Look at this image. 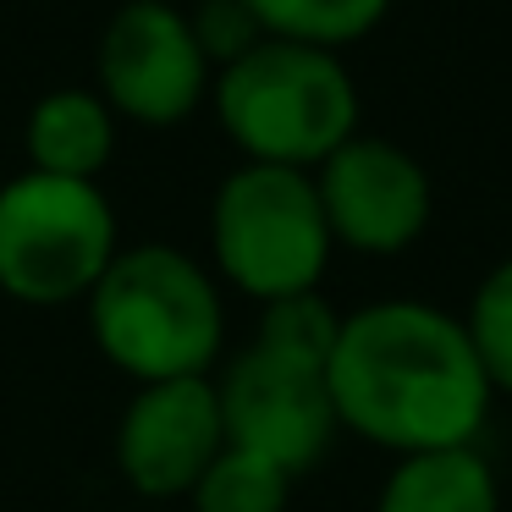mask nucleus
Segmentation results:
<instances>
[{
	"mask_svg": "<svg viewBox=\"0 0 512 512\" xmlns=\"http://www.w3.org/2000/svg\"><path fill=\"white\" fill-rule=\"evenodd\" d=\"M243 6L254 12L265 39L331 50V56L369 39L391 12V0H243Z\"/></svg>",
	"mask_w": 512,
	"mask_h": 512,
	"instance_id": "nucleus-12",
	"label": "nucleus"
},
{
	"mask_svg": "<svg viewBox=\"0 0 512 512\" xmlns=\"http://www.w3.org/2000/svg\"><path fill=\"white\" fill-rule=\"evenodd\" d=\"M463 331L474 342L485 380L496 397H512V254L479 276V287L468 292V314Z\"/></svg>",
	"mask_w": 512,
	"mask_h": 512,
	"instance_id": "nucleus-14",
	"label": "nucleus"
},
{
	"mask_svg": "<svg viewBox=\"0 0 512 512\" xmlns=\"http://www.w3.org/2000/svg\"><path fill=\"white\" fill-rule=\"evenodd\" d=\"M331 254L336 243L314 193V171L243 160L221 177L210 199V259L226 287L254 303L320 292Z\"/></svg>",
	"mask_w": 512,
	"mask_h": 512,
	"instance_id": "nucleus-4",
	"label": "nucleus"
},
{
	"mask_svg": "<svg viewBox=\"0 0 512 512\" xmlns=\"http://www.w3.org/2000/svg\"><path fill=\"white\" fill-rule=\"evenodd\" d=\"M375 512H501V479L479 446L397 457L380 479Z\"/></svg>",
	"mask_w": 512,
	"mask_h": 512,
	"instance_id": "nucleus-11",
	"label": "nucleus"
},
{
	"mask_svg": "<svg viewBox=\"0 0 512 512\" xmlns=\"http://www.w3.org/2000/svg\"><path fill=\"white\" fill-rule=\"evenodd\" d=\"M210 105L243 160L314 171L358 133V83L342 56L259 39L215 72Z\"/></svg>",
	"mask_w": 512,
	"mask_h": 512,
	"instance_id": "nucleus-3",
	"label": "nucleus"
},
{
	"mask_svg": "<svg viewBox=\"0 0 512 512\" xmlns=\"http://www.w3.org/2000/svg\"><path fill=\"white\" fill-rule=\"evenodd\" d=\"M122 254L100 182L17 171L0 182V292L28 309H61L94 292Z\"/></svg>",
	"mask_w": 512,
	"mask_h": 512,
	"instance_id": "nucleus-5",
	"label": "nucleus"
},
{
	"mask_svg": "<svg viewBox=\"0 0 512 512\" xmlns=\"http://www.w3.org/2000/svg\"><path fill=\"white\" fill-rule=\"evenodd\" d=\"M325 386L336 424L391 457L479 446L496 402L463 314L424 298H380L342 314Z\"/></svg>",
	"mask_w": 512,
	"mask_h": 512,
	"instance_id": "nucleus-1",
	"label": "nucleus"
},
{
	"mask_svg": "<svg viewBox=\"0 0 512 512\" xmlns=\"http://www.w3.org/2000/svg\"><path fill=\"white\" fill-rule=\"evenodd\" d=\"M188 501H193V512H287L292 474L259 452L221 446V457L199 474Z\"/></svg>",
	"mask_w": 512,
	"mask_h": 512,
	"instance_id": "nucleus-13",
	"label": "nucleus"
},
{
	"mask_svg": "<svg viewBox=\"0 0 512 512\" xmlns=\"http://www.w3.org/2000/svg\"><path fill=\"white\" fill-rule=\"evenodd\" d=\"M336 331H342V314L320 298V292H292V298L259 303V347H276L287 358H303V364H331Z\"/></svg>",
	"mask_w": 512,
	"mask_h": 512,
	"instance_id": "nucleus-15",
	"label": "nucleus"
},
{
	"mask_svg": "<svg viewBox=\"0 0 512 512\" xmlns=\"http://www.w3.org/2000/svg\"><path fill=\"white\" fill-rule=\"evenodd\" d=\"M83 303L105 364L133 375L138 386L210 375L221 358V287L199 259L171 243L122 248Z\"/></svg>",
	"mask_w": 512,
	"mask_h": 512,
	"instance_id": "nucleus-2",
	"label": "nucleus"
},
{
	"mask_svg": "<svg viewBox=\"0 0 512 512\" xmlns=\"http://www.w3.org/2000/svg\"><path fill=\"white\" fill-rule=\"evenodd\" d=\"M226 419L221 391L210 375L188 380H149L133 391L116 424V468L149 501L188 496L199 474L221 457Z\"/></svg>",
	"mask_w": 512,
	"mask_h": 512,
	"instance_id": "nucleus-9",
	"label": "nucleus"
},
{
	"mask_svg": "<svg viewBox=\"0 0 512 512\" xmlns=\"http://www.w3.org/2000/svg\"><path fill=\"white\" fill-rule=\"evenodd\" d=\"M215 67L193 39L188 12L171 0H127L105 23L94 50V94L116 111V122L177 127L210 100Z\"/></svg>",
	"mask_w": 512,
	"mask_h": 512,
	"instance_id": "nucleus-6",
	"label": "nucleus"
},
{
	"mask_svg": "<svg viewBox=\"0 0 512 512\" xmlns=\"http://www.w3.org/2000/svg\"><path fill=\"white\" fill-rule=\"evenodd\" d=\"M331 243L364 259H397L430 232L435 188L419 155H408L391 138L353 133L331 160L314 166Z\"/></svg>",
	"mask_w": 512,
	"mask_h": 512,
	"instance_id": "nucleus-8",
	"label": "nucleus"
},
{
	"mask_svg": "<svg viewBox=\"0 0 512 512\" xmlns=\"http://www.w3.org/2000/svg\"><path fill=\"white\" fill-rule=\"evenodd\" d=\"M215 391H221L226 446L270 457L292 479L309 474L342 430L331 386H325V364H303L276 347L248 342L215 380Z\"/></svg>",
	"mask_w": 512,
	"mask_h": 512,
	"instance_id": "nucleus-7",
	"label": "nucleus"
},
{
	"mask_svg": "<svg viewBox=\"0 0 512 512\" xmlns=\"http://www.w3.org/2000/svg\"><path fill=\"white\" fill-rule=\"evenodd\" d=\"M28 171L72 182H100L116 155V111L94 89H50L23 122Z\"/></svg>",
	"mask_w": 512,
	"mask_h": 512,
	"instance_id": "nucleus-10",
	"label": "nucleus"
},
{
	"mask_svg": "<svg viewBox=\"0 0 512 512\" xmlns=\"http://www.w3.org/2000/svg\"><path fill=\"white\" fill-rule=\"evenodd\" d=\"M188 23H193V39H199L204 61H210L215 72L232 67L237 56H248V50L265 39L243 0H199V6L188 12Z\"/></svg>",
	"mask_w": 512,
	"mask_h": 512,
	"instance_id": "nucleus-16",
	"label": "nucleus"
}]
</instances>
